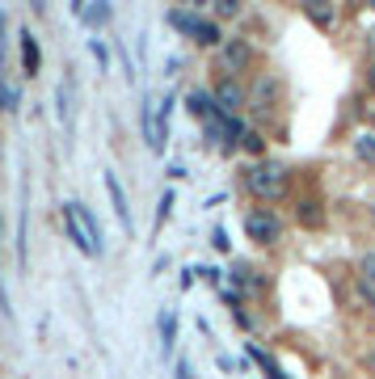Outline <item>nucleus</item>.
<instances>
[{
	"label": "nucleus",
	"mask_w": 375,
	"mask_h": 379,
	"mask_svg": "<svg viewBox=\"0 0 375 379\" xmlns=\"http://www.w3.org/2000/svg\"><path fill=\"white\" fill-rule=\"evenodd\" d=\"M156 333H160V358H173V350H178V308H160Z\"/></svg>",
	"instance_id": "6"
},
{
	"label": "nucleus",
	"mask_w": 375,
	"mask_h": 379,
	"mask_svg": "<svg viewBox=\"0 0 375 379\" xmlns=\"http://www.w3.org/2000/svg\"><path fill=\"white\" fill-rule=\"evenodd\" d=\"M0 51H4V9H0Z\"/></svg>",
	"instance_id": "31"
},
{
	"label": "nucleus",
	"mask_w": 375,
	"mask_h": 379,
	"mask_svg": "<svg viewBox=\"0 0 375 379\" xmlns=\"http://www.w3.org/2000/svg\"><path fill=\"white\" fill-rule=\"evenodd\" d=\"M295 219L308 224V228H321V224H325V211H321L317 198H299V202H295Z\"/></svg>",
	"instance_id": "13"
},
{
	"label": "nucleus",
	"mask_w": 375,
	"mask_h": 379,
	"mask_svg": "<svg viewBox=\"0 0 375 379\" xmlns=\"http://www.w3.org/2000/svg\"><path fill=\"white\" fill-rule=\"evenodd\" d=\"M72 97H76V72L68 68L63 81H59V89H55V114H59V123H63L68 135H72V123H76V105H72Z\"/></svg>",
	"instance_id": "4"
},
{
	"label": "nucleus",
	"mask_w": 375,
	"mask_h": 379,
	"mask_svg": "<svg viewBox=\"0 0 375 379\" xmlns=\"http://www.w3.org/2000/svg\"><path fill=\"white\" fill-rule=\"evenodd\" d=\"M211 244H215L220 253H228V249H232V240H228V228H224V224H215V232H211Z\"/></svg>",
	"instance_id": "24"
},
{
	"label": "nucleus",
	"mask_w": 375,
	"mask_h": 379,
	"mask_svg": "<svg viewBox=\"0 0 375 379\" xmlns=\"http://www.w3.org/2000/svg\"><path fill=\"white\" fill-rule=\"evenodd\" d=\"M245 147H249V152H266V140H262L257 131H249V135H245Z\"/></svg>",
	"instance_id": "28"
},
{
	"label": "nucleus",
	"mask_w": 375,
	"mask_h": 379,
	"mask_svg": "<svg viewBox=\"0 0 375 379\" xmlns=\"http://www.w3.org/2000/svg\"><path fill=\"white\" fill-rule=\"evenodd\" d=\"M354 156L367 160V165H375V131H363V135L354 140Z\"/></svg>",
	"instance_id": "18"
},
{
	"label": "nucleus",
	"mask_w": 375,
	"mask_h": 379,
	"mask_svg": "<svg viewBox=\"0 0 375 379\" xmlns=\"http://www.w3.org/2000/svg\"><path fill=\"white\" fill-rule=\"evenodd\" d=\"M89 51H93V59H97V72H106V63H110V51H106V43H101V38H89Z\"/></svg>",
	"instance_id": "21"
},
{
	"label": "nucleus",
	"mask_w": 375,
	"mask_h": 379,
	"mask_svg": "<svg viewBox=\"0 0 375 379\" xmlns=\"http://www.w3.org/2000/svg\"><path fill=\"white\" fill-rule=\"evenodd\" d=\"M215 105H220L224 114H236V110L245 105V89H240L236 81H224V85L215 89Z\"/></svg>",
	"instance_id": "11"
},
{
	"label": "nucleus",
	"mask_w": 375,
	"mask_h": 379,
	"mask_svg": "<svg viewBox=\"0 0 375 379\" xmlns=\"http://www.w3.org/2000/svg\"><path fill=\"white\" fill-rule=\"evenodd\" d=\"M232 283L257 286V279H253V266H249V261H232Z\"/></svg>",
	"instance_id": "20"
},
{
	"label": "nucleus",
	"mask_w": 375,
	"mask_h": 379,
	"mask_svg": "<svg viewBox=\"0 0 375 379\" xmlns=\"http://www.w3.org/2000/svg\"><path fill=\"white\" fill-rule=\"evenodd\" d=\"M169 215H173V190H165V194H160V202H156V232L169 224Z\"/></svg>",
	"instance_id": "19"
},
{
	"label": "nucleus",
	"mask_w": 375,
	"mask_h": 379,
	"mask_svg": "<svg viewBox=\"0 0 375 379\" xmlns=\"http://www.w3.org/2000/svg\"><path fill=\"white\" fill-rule=\"evenodd\" d=\"M367 85H371V89H375V63H371V68H367Z\"/></svg>",
	"instance_id": "32"
},
{
	"label": "nucleus",
	"mask_w": 375,
	"mask_h": 379,
	"mask_svg": "<svg viewBox=\"0 0 375 379\" xmlns=\"http://www.w3.org/2000/svg\"><path fill=\"white\" fill-rule=\"evenodd\" d=\"M21 68H26V76H38V68H43V51L30 30H21Z\"/></svg>",
	"instance_id": "10"
},
{
	"label": "nucleus",
	"mask_w": 375,
	"mask_h": 379,
	"mask_svg": "<svg viewBox=\"0 0 375 379\" xmlns=\"http://www.w3.org/2000/svg\"><path fill=\"white\" fill-rule=\"evenodd\" d=\"M72 13H76L85 26H93V30H97V26H106V21L114 17V9H110V4H72Z\"/></svg>",
	"instance_id": "12"
},
{
	"label": "nucleus",
	"mask_w": 375,
	"mask_h": 379,
	"mask_svg": "<svg viewBox=\"0 0 375 379\" xmlns=\"http://www.w3.org/2000/svg\"><path fill=\"white\" fill-rule=\"evenodd\" d=\"M156 97H143V105H140V131H143V140H148V147L160 156V140H156Z\"/></svg>",
	"instance_id": "9"
},
{
	"label": "nucleus",
	"mask_w": 375,
	"mask_h": 379,
	"mask_svg": "<svg viewBox=\"0 0 375 379\" xmlns=\"http://www.w3.org/2000/svg\"><path fill=\"white\" fill-rule=\"evenodd\" d=\"M220 59H224V68H228V72H245V68L253 63V47H249V38H228V43L220 47Z\"/></svg>",
	"instance_id": "5"
},
{
	"label": "nucleus",
	"mask_w": 375,
	"mask_h": 379,
	"mask_svg": "<svg viewBox=\"0 0 375 379\" xmlns=\"http://www.w3.org/2000/svg\"><path fill=\"white\" fill-rule=\"evenodd\" d=\"M245 186H249L253 198L274 202V198H282V190H287V169H282V165H253V169L245 173Z\"/></svg>",
	"instance_id": "1"
},
{
	"label": "nucleus",
	"mask_w": 375,
	"mask_h": 379,
	"mask_svg": "<svg viewBox=\"0 0 375 379\" xmlns=\"http://www.w3.org/2000/svg\"><path fill=\"white\" fill-rule=\"evenodd\" d=\"M63 232L72 237V244H76L81 253L101 257V253H97V244H93V237H89V228H85V219H81V211H76V198H68V202H63Z\"/></svg>",
	"instance_id": "3"
},
{
	"label": "nucleus",
	"mask_w": 375,
	"mask_h": 379,
	"mask_svg": "<svg viewBox=\"0 0 375 379\" xmlns=\"http://www.w3.org/2000/svg\"><path fill=\"white\" fill-rule=\"evenodd\" d=\"M101 182H106V194H110V202H114V215H118V224H123V228L131 232V228H135V219H131V207H127L123 182H118V177H114L110 169H106V177H101Z\"/></svg>",
	"instance_id": "7"
},
{
	"label": "nucleus",
	"mask_w": 375,
	"mask_h": 379,
	"mask_svg": "<svg viewBox=\"0 0 375 379\" xmlns=\"http://www.w3.org/2000/svg\"><path fill=\"white\" fill-rule=\"evenodd\" d=\"M173 379H190V363H186V358H178V375H173Z\"/></svg>",
	"instance_id": "29"
},
{
	"label": "nucleus",
	"mask_w": 375,
	"mask_h": 379,
	"mask_svg": "<svg viewBox=\"0 0 375 379\" xmlns=\"http://www.w3.org/2000/svg\"><path fill=\"white\" fill-rule=\"evenodd\" d=\"M165 21H169L173 30H182V34L194 38V30H198V21H202V17H198L194 9H169V13H165Z\"/></svg>",
	"instance_id": "14"
},
{
	"label": "nucleus",
	"mask_w": 375,
	"mask_h": 379,
	"mask_svg": "<svg viewBox=\"0 0 375 379\" xmlns=\"http://www.w3.org/2000/svg\"><path fill=\"white\" fill-rule=\"evenodd\" d=\"M194 43H198V47H220V43H224V34H220V26H215L211 17H202V21H198V30H194Z\"/></svg>",
	"instance_id": "15"
},
{
	"label": "nucleus",
	"mask_w": 375,
	"mask_h": 379,
	"mask_svg": "<svg viewBox=\"0 0 375 379\" xmlns=\"http://www.w3.org/2000/svg\"><path fill=\"white\" fill-rule=\"evenodd\" d=\"M17 105H21V89H17V85H9V89H4V105H0V110H4V114H17Z\"/></svg>",
	"instance_id": "22"
},
{
	"label": "nucleus",
	"mask_w": 375,
	"mask_h": 379,
	"mask_svg": "<svg viewBox=\"0 0 375 379\" xmlns=\"http://www.w3.org/2000/svg\"><path fill=\"white\" fill-rule=\"evenodd\" d=\"M169 114H173V97H165V101L156 105V140H160V152H165V143H169Z\"/></svg>",
	"instance_id": "16"
},
{
	"label": "nucleus",
	"mask_w": 375,
	"mask_h": 379,
	"mask_svg": "<svg viewBox=\"0 0 375 379\" xmlns=\"http://www.w3.org/2000/svg\"><path fill=\"white\" fill-rule=\"evenodd\" d=\"M363 363H367V371H371V375H375V346H371V350H367V354H363Z\"/></svg>",
	"instance_id": "30"
},
{
	"label": "nucleus",
	"mask_w": 375,
	"mask_h": 379,
	"mask_svg": "<svg viewBox=\"0 0 375 379\" xmlns=\"http://www.w3.org/2000/svg\"><path fill=\"white\" fill-rule=\"evenodd\" d=\"M359 270H363V279H367V283H375V253H363Z\"/></svg>",
	"instance_id": "26"
},
{
	"label": "nucleus",
	"mask_w": 375,
	"mask_h": 379,
	"mask_svg": "<svg viewBox=\"0 0 375 379\" xmlns=\"http://www.w3.org/2000/svg\"><path fill=\"white\" fill-rule=\"evenodd\" d=\"M245 232H249V240H257V244H274V240L282 237V224L274 211H266V207H257V211H249L245 215Z\"/></svg>",
	"instance_id": "2"
},
{
	"label": "nucleus",
	"mask_w": 375,
	"mask_h": 379,
	"mask_svg": "<svg viewBox=\"0 0 375 379\" xmlns=\"http://www.w3.org/2000/svg\"><path fill=\"white\" fill-rule=\"evenodd\" d=\"M236 13H240L236 0H215V17H236Z\"/></svg>",
	"instance_id": "25"
},
{
	"label": "nucleus",
	"mask_w": 375,
	"mask_h": 379,
	"mask_svg": "<svg viewBox=\"0 0 375 379\" xmlns=\"http://www.w3.org/2000/svg\"><path fill=\"white\" fill-rule=\"evenodd\" d=\"M304 13H308V17H312L317 26H333V13H329V9H321V4H308Z\"/></svg>",
	"instance_id": "23"
},
{
	"label": "nucleus",
	"mask_w": 375,
	"mask_h": 379,
	"mask_svg": "<svg viewBox=\"0 0 375 379\" xmlns=\"http://www.w3.org/2000/svg\"><path fill=\"white\" fill-rule=\"evenodd\" d=\"M0 316L13 321V303H9V291H4V274H0Z\"/></svg>",
	"instance_id": "27"
},
{
	"label": "nucleus",
	"mask_w": 375,
	"mask_h": 379,
	"mask_svg": "<svg viewBox=\"0 0 375 379\" xmlns=\"http://www.w3.org/2000/svg\"><path fill=\"white\" fill-rule=\"evenodd\" d=\"M186 110L194 114V118H202V127L211 123V118H220L224 110L215 105V93H207V89H190L186 93Z\"/></svg>",
	"instance_id": "8"
},
{
	"label": "nucleus",
	"mask_w": 375,
	"mask_h": 379,
	"mask_svg": "<svg viewBox=\"0 0 375 379\" xmlns=\"http://www.w3.org/2000/svg\"><path fill=\"white\" fill-rule=\"evenodd\" d=\"M249 358H253V363L262 367V375H266V379H287V375H282V371H279V363H274V358H270L266 350H257V346H249Z\"/></svg>",
	"instance_id": "17"
}]
</instances>
